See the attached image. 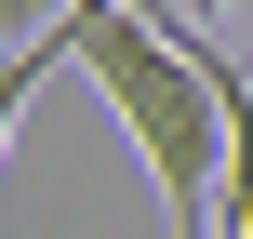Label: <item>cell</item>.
I'll list each match as a JSON object with an SVG mask.
<instances>
[{"instance_id": "obj_1", "label": "cell", "mask_w": 253, "mask_h": 239, "mask_svg": "<svg viewBox=\"0 0 253 239\" xmlns=\"http://www.w3.org/2000/svg\"><path fill=\"white\" fill-rule=\"evenodd\" d=\"M67 67L107 93L133 160L160 173L173 239H227V93H213V27H160L147 0H67Z\"/></svg>"}, {"instance_id": "obj_2", "label": "cell", "mask_w": 253, "mask_h": 239, "mask_svg": "<svg viewBox=\"0 0 253 239\" xmlns=\"http://www.w3.org/2000/svg\"><path fill=\"white\" fill-rule=\"evenodd\" d=\"M213 93H227V239H253V67L213 40Z\"/></svg>"}, {"instance_id": "obj_3", "label": "cell", "mask_w": 253, "mask_h": 239, "mask_svg": "<svg viewBox=\"0 0 253 239\" xmlns=\"http://www.w3.org/2000/svg\"><path fill=\"white\" fill-rule=\"evenodd\" d=\"M53 67H67V27H40V40H13V53H0V160H13V120H27V93H40Z\"/></svg>"}, {"instance_id": "obj_4", "label": "cell", "mask_w": 253, "mask_h": 239, "mask_svg": "<svg viewBox=\"0 0 253 239\" xmlns=\"http://www.w3.org/2000/svg\"><path fill=\"white\" fill-rule=\"evenodd\" d=\"M160 27H253V0H147Z\"/></svg>"}]
</instances>
